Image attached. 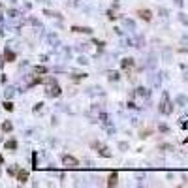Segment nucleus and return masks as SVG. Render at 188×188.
<instances>
[{
	"label": "nucleus",
	"instance_id": "nucleus-1",
	"mask_svg": "<svg viewBox=\"0 0 188 188\" xmlns=\"http://www.w3.org/2000/svg\"><path fill=\"white\" fill-rule=\"evenodd\" d=\"M62 162H64V164H68L70 168L77 166V160H75V158H72V156H62Z\"/></svg>",
	"mask_w": 188,
	"mask_h": 188
},
{
	"label": "nucleus",
	"instance_id": "nucleus-2",
	"mask_svg": "<svg viewBox=\"0 0 188 188\" xmlns=\"http://www.w3.org/2000/svg\"><path fill=\"white\" fill-rule=\"evenodd\" d=\"M4 107H6V109H8V111H11V109H13V103H10V102H6V103H4Z\"/></svg>",
	"mask_w": 188,
	"mask_h": 188
},
{
	"label": "nucleus",
	"instance_id": "nucleus-3",
	"mask_svg": "<svg viewBox=\"0 0 188 188\" xmlns=\"http://www.w3.org/2000/svg\"><path fill=\"white\" fill-rule=\"evenodd\" d=\"M2 128H4V130H11V122H4Z\"/></svg>",
	"mask_w": 188,
	"mask_h": 188
},
{
	"label": "nucleus",
	"instance_id": "nucleus-4",
	"mask_svg": "<svg viewBox=\"0 0 188 188\" xmlns=\"http://www.w3.org/2000/svg\"><path fill=\"white\" fill-rule=\"evenodd\" d=\"M6 147H8V149H13V147H15V141H10L8 145H6Z\"/></svg>",
	"mask_w": 188,
	"mask_h": 188
}]
</instances>
